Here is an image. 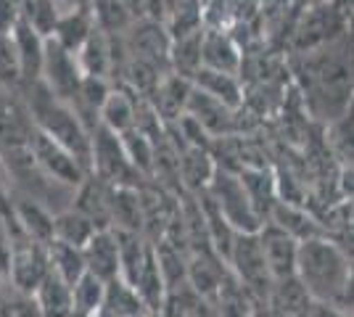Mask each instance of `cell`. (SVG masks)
Masks as SVG:
<instances>
[{
  "instance_id": "17",
  "label": "cell",
  "mask_w": 354,
  "mask_h": 317,
  "mask_svg": "<svg viewBox=\"0 0 354 317\" xmlns=\"http://www.w3.org/2000/svg\"><path fill=\"white\" fill-rule=\"evenodd\" d=\"M88 272L101 278L104 283H111L122 278V259H119V241L114 230H98L90 243L82 249Z\"/></svg>"
},
{
  "instance_id": "25",
  "label": "cell",
  "mask_w": 354,
  "mask_h": 317,
  "mask_svg": "<svg viewBox=\"0 0 354 317\" xmlns=\"http://www.w3.org/2000/svg\"><path fill=\"white\" fill-rule=\"evenodd\" d=\"M138 106H140L138 95L114 85L109 101L101 108V124L109 127L111 133H117V135L130 133V130H135V124H138Z\"/></svg>"
},
{
  "instance_id": "31",
  "label": "cell",
  "mask_w": 354,
  "mask_h": 317,
  "mask_svg": "<svg viewBox=\"0 0 354 317\" xmlns=\"http://www.w3.org/2000/svg\"><path fill=\"white\" fill-rule=\"evenodd\" d=\"M77 59H80L85 77L111 79V35H106L95 27V32L88 37V43L77 53Z\"/></svg>"
},
{
  "instance_id": "19",
  "label": "cell",
  "mask_w": 354,
  "mask_h": 317,
  "mask_svg": "<svg viewBox=\"0 0 354 317\" xmlns=\"http://www.w3.org/2000/svg\"><path fill=\"white\" fill-rule=\"evenodd\" d=\"M267 222H275L278 227H283V230H286V233H291L299 243L325 236L323 220H320V217H315L304 204L278 201V204L272 206V211H270Z\"/></svg>"
},
{
  "instance_id": "35",
  "label": "cell",
  "mask_w": 354,
  "mask_h": 317,
  "mask_svg": "<svg viewBox=\"0 0 354 317\" xmlns=\"http://www.w3.org/2000/svg\"><path fill=\"white\" fill-rule=\"evenodd\" d=\"M122 140H124L130 162L143 175V180H153V175H156V140L148 137L146 133H140L138 127L130 130V133H124Z\"/></svg>"
},
{
  "instance_id": "28",
  "label": "cell",
  "mask_w": 354,
  "mask_h": 317,
  "mask_svg": "<svg viewBox=\"0 0 354 317\" xmlns=\"http://www.w3.org/2000/svg\"><path fill=\"white\" fill-rule=\"evenodd\" d=\"M95 32V19L90 8H77V11H66L61 14L56 32H53V40L64 46L69 53H80L82 46L88 43V37Z\"/></svg>"
},
{
  "instance_id": "43",
  "label": "cell",
  "mask_w": 354,
  "mask_h": 317,
  "mask_svg": "<svg viewBox=\"0 0 354 317\" xmlns=\"http://www.w3.org/2000/svg\"><path fill=\"white\" fill-rule=\"evenodd\" d=\"M330 3H339V0H294L296 11H310V8H320V6H330Z\"/></svg>"
},
{
  "instance_id": "21",
  "label": "cell",
  "mask_w": 354,
  "mask_h": 317,
  "mask_svg": "<svg viewBox=\"0 0 354 317\" xmlns=\"http://www.w3.org/2000/svg\"><path fill=\"white\" fill-rule=\"evenodd\" d=\"M11 214H14L16 225L21 227L32 241L43 243V246H50L56 241V217L45 209L40 201H35L30 196L16 198Z\"/></svg>"
},
{
  "instance_id": "6",
  "label": "cell",
  "mask_w": 354,
  "mask_h": 317,
  "mask_svg": "<svg viewBox=\"0 0 354 317\" xmlns=\"http://www.w3.org/2000/svg\"><path fill=\"white\" fill-rule=\"evenodd\" d=\"M209 196L220 206L222 217L233 225L236 233H259L265 225V217L259 214L257 204L251 201L246 185L241 182L238 172L217 166V175L209 185Z\"/></svg>"
},
{
  "instance_id": "33",
  "label": "cell",
  "mask_w": 354,
  "mask_h": 317,
  "mask_svg": "<svg viewBox=\"0 0 354 317\" xmlns=\"http://www.w3.org/2000/svg\"><path fill=\"white\" fill-rule=\"evenodd\" d=\"M90 11L95 19V27L106 35H124L135 24L133 11L124 0H93Z\"/></svg>"
},
{
  "instance_id": "4",
  "label": "cell",
  "mask_w": 354,
  "mask_h": 317,
  "mask_svg": "<svg viewBox=\"0 0 354 317\" xmlns=\"http://www.w3.org/2000/svg\"><path fill=\"white\" fill-rule=\"evenodd\" d=\"M349 19L344 11V0L330 3V6H320V8H310L296 16L294 32L288 37L286 46V56H299V53H312L317 48H325L336 43L339 37L349 35Z\"/></svg>"
},
{
  "instance_id": "44",
  "label": "cell",
  "mask_w": 354,
  "mask_h": 317,
  "mask_svg": "<svg viewBox=\"0 0 354 317\" xmlns=\"http://www.w3.org/2000/svg\"><path fill=\"white\" fill-rule=\"evenodd\" d=\"M61 8V14H66V11H77V8H90V3L93 0H56Z\"/></svg>"
},
{
  "instance_id": "12",
  "label": "cell",
  "mask_w": 354,
  "mask_h": 317,
  "mask_svg": "<svg viewBox=\"0 0 354 317\" xmlns=\"http://www.w3.org/2000/svg\"><path fill=\"white\" fill-rule=\"evenodd\" d=\"M188 114L207 130L212 140L222 137H236L241 133V108H230L222 101L212 98L207 93H201L193 85L191 101H188Z\"/></svg>"
},
{
  "instance_id": "7",
  "label": "cell",
  "mask_w": 354,
  "mask_h": 317,
  "mask_svg": "<svg viewBox=\"0 0 354 317\" xmlns=\"http://www.w3.org/2000/svg\"><path fill=\"white\" fill-rule=\"evenodd\" d=\"M90 175L101 177L114 188H140L143 185V175L130 162L122 135L111 133L104 124H98L93 130V172Z\"/></svg>"
},
{
  "instance_id": "46",
  "label": "cell",
  "mask_w": 354,
  "mask_h": 317,
  "mask_svg": "<svg viewBox=\"0 0 354 317\" xmlns=\"http://www.w3.org/2000/svg\"><path fill=\"white\" fill-rule=\"evenodd\" d=\"M143 317H172V315H169L167 309H148V312Z\"/></svg>"
},
{
  "instance_id": "32",
  "label": "cell",
  "mask_w": 354,
  "mask_h": 317,
  "mask_svg": "<svg viewBox=\"0 0 354 317\" xmlns=\"http://www.w3.org/2000/svg\"><path fill=\"white\" fill-rule=\"evenodd\" d=\"M48 262H50V272L59 275L64 283L69 286H77L82 280V275L88 272V265H85V254L82 249H74V246H66L61 241H53L48 246Z\"/></svg>"
},
{
  "instance_id": "42",
  "label": "cell",
  "mask_w": 354,
  "mask_h": 317,
  "mask_svg": "<svg viewBox=\"0 0 354 317\" xmlns=\"http://www.w3.org/2000/svg\"><path fill=\"white\" fill-rule=\"evenodd\" d=\"M315 317H354V312H346L341 307H328V304H317Z\"/></svg>"
},
{
  "instance_id": "5",
  "label": "cell",
  "mask_w": 354,
  "mask_h": 317,
  "mask_svg": "<svg viewBox=\"0 0 354 317\" xmlns=\"http://www.w3.org/2000/svg\"><path fill=\"white\" fill-rule=\"evenodd\" d=\"M227 267L251 299L265 307L270 299V291L275 286V278L270 272V265H267L257 233H238L230 259H227Z\"/></svg>"
},
{
  "instance_id": "34",
  "label": "cell",
  "mask_w": 354,
  "mask_h": 317,
  "mask_svg": "<svg viewBox=\"0 0 354 317\" xmlns=\"http://www.w3.org/2000/svg\"><path fill=\"white\" fill-rule=\"evenodd\" d=\"M95 233H98V227L74 206L56 214V241L74 246V249H85Z\"/></svg>"
},
{
  "instance_id": "23",
  "label": "cell",
  "mask_w": 354,
  "mask_h": 317,
  "mask_svg": "<svg viewBox=\"0 0 354 317\" xmlns=\"http://www.w3.org/2000/svg\"><path fill=\"white\" fill-rule=\"evenodd\" d=\"M14 43L21 61V75L24 85H32L37 79H43V64H45V37L32 27L30 21H19L14 30Z\"/></svg>"
},
{
  "instance_id": "27",
  "label": "cell",
  "mask_w": 354,
  "mask_h": 317,
  "mask_svg": "<svg viewBox=\"0 0 354 317\" xmlns=\"http://www.w3.org/2000/svg\"><path fill=\"white\" fill-rule=\"evenodd\" d=\"M323 143L339 169H354V108L323 127Z\"/></svg>"
},
{
  "instance_id": "48",
  "label": "cell",
  "mask_w": 354,
  "mask_h": 317,
  "mask_svg": "<svg viewBox=\"0 0 354 317\" xmlns=\"http://www.w3.org/2000/svg\"><path fill=\"white\" fill-rule=\"evenodd\" d=\"M72 317H85V315H77V312H74V315Z\"/></svg>"
},
{
  "instance_id": "47",
  "label": "cell",
  "mask_w": 354,
  "mask_h": 317,
  "mask_svg": "<svg viewBox=\"0 0 354 317\" xmlns=\"http://www.w3.org/2000/svg\"><path fill=\"white\" fill-rule=\"evenodd\" d=\"M251 317H272V315H270V309H267V307H257Z\"/></svg>"
},
{
  "instance_id": "20",
  "label": "cell",
  "mask_w": 354,
  "mask_h": 317,
  "mask_svg": "<svg viewBox=\"0 0 354 317\" xmlns=\"http://www.w3.org/2000/svg\"><path fill=\"white\" fill-rule=\"evenodd\" d=\"M217 175V159L212 148H185L180 151V188L191 196L209 191Z\"/></svg>"
},
{
  "instance_id": "38",
  "label": "cell",
  "mask_w": 354,
  "mask_h": 317,
  "mask_svg": "<svg viewBox=\"0 0 354 317\" xmlns=\"http://www.w3.org/2000/svg\"><path fill=\"white\" fill-rule=\"evenodd\" d=\"M0 88L3 90H19L24 88L21 61L11 35H0Z\"/></svg>"
},
{
  "instance_id": "18",
  "label": "cell",
  "mask_w": 354,
  "mask_h": 317,
  "mask_svg": "<svg viewBox=\"0 0 354 317\" xmlns=\"http://www.w3.org/2000/svg\"><path fill=\"white\" fill-rule=\"evenodd\" d=\"M204 69L241 75L243 69V50L236 43V37L225 30H207L204 32V48H201Z\"/></svg>"
},
{
  "instance_id": "26",
  "label": "cell",
  "mask_w": 354,
  "mask_h": 317,
  "mask_svg": "<svg viewBox=\"0 0 354 317\" xmlns=\"http://www.w3.org/2000/svg\"><path fill=\"white\" fill-rule=\"evenodd\" d=\"M35 307L40 317H72L74 315V296L72 286L64 283L59 275L48 272L40 288L35 291Z\"/></svg>"
},
{
  "instance_id": "9",
  "label": "cell",
  "mask_w": 354,
  "mask_h": 317,
  "mask_svg": "<svg viewBox=\"0 0 354 317\" xmlns=\"http://www.w3.org/2000/svg\"><path fill=\"white\" fill-rule=\"evenodd\" d=\"M82 79H85V72L80 66L77 53H69L53 37H48L45 40L43 82L53 90V95L64 104H74L77 93L82 88Z\"/></svg>"
},
{
  "instance_id": "29",
  "label": "cell",
  "mask_w": 354,
  "mask_h": 317,
  "mask_svg": "<svg viewBox=\"0 0 354 317\" xmlns=\"http://www.w3.org/2000/svg\"><path fill=\"white\" fill-rule=\"evenodd\" d=\"M146 312L148 307L143 304L140 294L124 278L106 283V299L101 317H143Z\"/></svg>"
},
{
  "instance_id": "22",
  "label": "cell",
  "mask_w": 354,
  "mask_h": 317,
  "mask_svg": "<svg viewBox=\"0 0 354 317\" xmlns=\"http://www.w3.org/2000/svg\"><path fill=\"white\" fill-rule=\"evenodd\" d=\"M111 230L146 236V206L140 188H111Z\"/></svg>"
},
{
  "instance_id": "30",
  "label": "cell",
  "mask_w": 354,
  "mask_h": 317,
  "mask_svg": "<svg viewBox=\"0 0 354 317\" xmlns=\"http://www.w3.org/2000/svg\"><path fill=\"white\" fill-rule=\"evenodd\" d=\"M204 32H196V35H188V37L172 40V53H169V72L172 75H180L185 77V79H196V75L204 69V59H201Z\"/></svg>"
},
{
  "instance_id": "10",
  "label": "cell",
  "mask_w": 354,
  "mask_h": 317,
  "mask_svg": "<svg viewBox=\"0 0 354 317\" xmlns=\"http://www.w3.org/2000/svg\"><path fill=\"white\" fill-rule=\"evenodd\" d=\"M124 43L133 59L148 61L156 69L169 72V53H172V35L159 19H140L124 32Z\"/></svg>"
},
{
  "instance_id": "49",
  "label": "cell",
  "mask_w": 354,
  "mask_h": 317,
  "mask_svg": "<svg viewBox=\"0 0 354 317\" xmlns=\"http://www.w3.org/2000/svg\"><path fill=\"white\" fill-rule=\"evenodd\" d=\"M257 3H265V0H257Z\"/></svg>"
},
{
  "instance_id": "15",
  "label": "cell",
  "mask_w": 354,
  "mask_h": 317,
  "mask_svg": "<svg viewBox=\"0 0 354 317\" xmlns=\"http://www.w3.org/2000/svg\"><path fill=\"white\" fill-rule=\"evenodd\" d=\"M272 317H315L317 302L310 296V291L301 286L299 278H283L275 280L265 304Z\"/></svg>"
},
{
  "instance_id": "37",
  "label": "cell",
  "mask_w": 354,
  "mask_h": 317,
  "mask_svg": "<svg viewBox=\"0 0 354 317\" xmlns=\"http://www.w3.org/2000/svg\"><path fill=\"white\" fill-rule=\"evenodd\" d=\"M16 3H19V11H21L24 21H30L45 40L53 37L56 24L61 19V8L56 0H16Z\"/></svg>"
},
{
  "instance_id": "8",
  "label": "cell",
  "mask_w": 354,
  "mask_h": 317,
  "mask_svg": "<svg viewBox=\"0 0 354 317\" xmlns=\"http://www.w3.org/2000/svg\"><path fill=\"white\" fill-rule=\"evenodd\" d=\"M11 236H14V259H11V280L19 291L24 294H35L45 275L50 272V262H48V246L32 241L30 236L16 225L14 214H11Z\"/></svg>"
},
{
  "instance_id": "14",
  "label": "cell",
  "mask_w": 354,
  "mask_h": 317,
  "mask_svg": "<svg viewBox=\"0 0 354 317\" xmlns=\"http://www.w3.org/2000/svg\"><path fill=\"white\" fill-rule=\"evenodd\" d=\"M191 93H193V79H185V77L169 72V75H164L159 88L148 98V104L153 106V111L159 114L164 127H169V124H175V122H180L188 114Z\"/></svg>"
},
{
  "instance_id": "1",
  "label": "cell",
  "mask_w": 354,
  "mask_h": 317,
  "mask_svg": "<svg viewBox=\"0 0 354 317\" xmlns=\"http://www.w3.org/2000/svg\"><path fill=\"white\" fill-rule=\"evenodd\" d=\"M288 69L307 119L328 127L354 106V32L312 53L288 56Z\"/></svg>"
},
{
  "instance_id": "2",
  "label": "cell",
  "mask_w": 354,
  "mask_h": 317,
  "mask_svg": "<svg viewBox=\"0 0 354 317\" xmlns=\"http://www.w3.org/2000/svg\"><path fill=\"white\" fill-rule=\"evenodd\" d=\"M21 90L27 95L24 101H27V111H30L35 127L48 137H53L69 153H74L77 162L88 172H93V133L85 127V122L77 117V111L69 104L59 101L43 79L24 85Z\"/></svg>"
},
{
  "instance_id": "13",
  "label": "cell",
  "mask_w": 354,
  "mask_h": 317,
  "mask_svg": "<svg viewBox=\"0 0 354 317\" xmlns=\"http://www.w3.org/2000/svg\"><path fill=\"white\" fill-rule=\"evenodd\" d=\"M257 236H259V243H262V251H265V259L267 265H270L272 278L275 280L294 278L296 267H299L301 243L296 241L291 233H286L283 227L275 225V222H265Z\"/></svg>"
},
{
  "instance_id": "16",
  "label": "cell",
  "mask_w": 354,
  "mask_h": 317,
  "mask_svg": "<svg viewBox=\"0 0 354 317\" xmlns=\"http://www.w3.org/2000/svg\"><path fill=\"white\" fill-rule=\"evenodd\" d=\"M111 188L95 175H88L85 182L74 191V209L85 214L98 230H111Z\"/></svg>"
},
{
  "instance_id": "39",
  "label": "cell",
  "mask_w": 354,
  "mask_h": 317,
  "mask_svg": "<svg viewBox=\"0 0 354 317\" xmlns=\"http://www.w3.org/2000/svg\"><path fill=\"white\" fill-rule=\"evenodd\" d=\"M11 259H14V236L6 214L0 211V275L11 278Z\"/></svg>"
},
{
  "instance_id": "41",
  "label": "cell",
  "mask_w": 354,
  "mask_h": 317,
  "mask_svg": "<svg viewBox=\"0 0 354 317\" xmlns=\"http://www.w3.org/2000/svg\"><path fill=\"white\" fill-rule=\"evenodd\" d=\"M339 307H341V309H346V312H354V259H352V267H349L346 291H344V299H341Z\"/></svg>"
},
{
  "instance_id": "3",
  "label": "cell",
  "mask_w": 354,
  "mask_h": 317,
  "mask_svg": "<svg viewBox=\"0 0 354 317\" xmlns=\"http://www.w3.org/2000/svg\"><path fill=\"white\" fill-rule=\"evenodd\" d=\"M349 267H352V259L328 236H320L301 243L296 278L317 304L339 307L349 280Z\"/></svg>"
},
{
  "instance_id": "24",
  "label": "cell",
  "mask_w": 354,
  "mask_h": 317,
  "mask_svg": "<svg viewBox=\"0 0 354 317\" xmlns=\"http://www.w3.org/2000/svg\"><path fill=\"white\" fill-rule=\"evenodd\" d=\"M193 85L201 93H207L212 98L222 101L230 108H243L246 104V82L241 75H227V72H214V69H201Z\"/></svg>"
},
{
  "instance_id": "50",
  "label": "cell",
  "mask_w": 354,
  "mask_h": 317,
  "mask_svg": "<svg viewBox=\"0 0 354 317\" xmlns=\"http://www.w3.org/2000/svg\"><path fill=\"white\" fill-rule=\"evenodd\" d=\"M352 108H354V106H352Z\"/></svg>"
},
{
  "instance_id": "40",
  "label": "cell",
  "mask_w": 354,
  "mask_h": 317,
  "mask_svg": "<svg viewBox=\"0 0 354 317\" xmlns=\"http://www.w3.org/2000/svg\"><path fill=\"white\" fill-rule=\"evenodd\" d=\"M19 21H21L19 3L16 0H0V35H14Z\"/></svg>"
},
{
  "instance_id": "45",
  "label": "cell",
  "mask_w": 354,
  "mask_h": 317,
  "mask_svg": "<svg viewBox=\"0 0 354 317\" xmlns=\"http://www.w3.org/2000/svg\"><path fill=\"white\" fill-rule=\"evenodd\" d=\"M344 11H346V19H349V30L354 32V0H344Z\"/></svg>"
},
{
  "instance_id": "11",
  "label": "cell",
  "mask_w": 354,
  "mask_h": 317,
  "mask_svg": "<svg viewBox=\"0 0 354 317\" xmlns=\"http://www.w3.org/2000/svg\"><path fill=\"white\" fill-rule=\"evenodd\" d=\"M32 151H35V162L40 164L45 175L50 177V180L61 182V185H66V188H80L85 177H88L90 172L85 166L77 162V156L69 153L64 146H59L53 137H48L45 133L40 130H35V137H32Z\"/></svg>"
},
{
  "instance_id": "36",
  "label": "cell",
  "mask_w": 354,
  "mask_h": 317,
  "mask_svg": "<svg viewBox=\"0 0 354 317\" xmlns=\"http://www.w3.org/2000/svg\"><path fill=\"white\" fill-rule=\"evenodd\" d=\"M74 296V312L85 317H101V309H104V299H106V283L101 278L85 272L82 280L72 288Z\"/></svg>"
}]
</instances>
